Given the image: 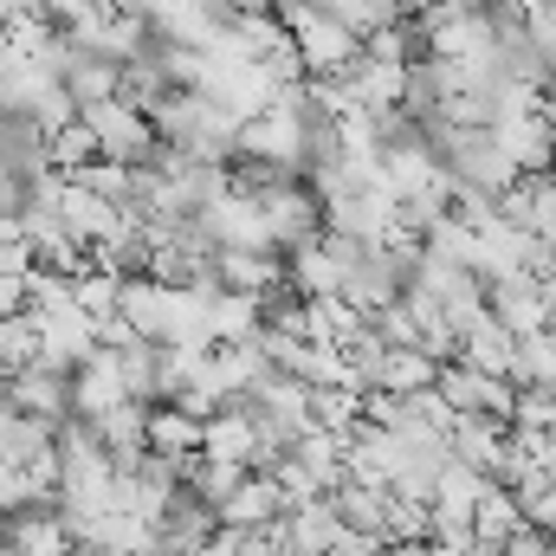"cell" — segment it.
Returning <instances> with one entry per match:
<instances>
[{
	"instance_id": "obj_1",
	"label": "cell",
	"mask_w": 556,
	"mask_h": 556,
	"mask_svg": "<svg viewBox=\"0 0 556 556\" xmlns=\"http://www.w3.org/2000/svg\"><path fill=\"white\" fill-rule=\"evenodd\" d=\"M433 149H440V168L453 175V188H485V194H505L518 181V162L505 155L498 130H472V124H427Z\"/></svg>"
},
{
	"instance_id": "obj_2",
	"label": "cell",
	"mask_w": 556,
	"mask_h": 556,
	"mask_svg": "<svg viewBox=\"0 0 556 556\" xmlns=\"http://www.w3.org/2000/svg\"><path fill=\"white\" fill-rule=\"evenodd\" d=\"M278 13H285V26H291L298 59H304V72H311V78H343V72L369 52V39H363V33H350L337 13H324L317 0H278Z\"/></svg>"
},
{
	"instance_id": "obj_3",
	"label": "cell",
	"mask_w": 556,
	"mask_h": 556,
	"mask_svg": "<svg viewBox=\"0 0 556 556\" xmlns=\"http://www.w3.org/2000/svg\"><path fill=\"white\" fill-rule=\"evenodd\" d=\"M85 124L98 130V149L111 155V162H130L142 168L155 149H162V130H155V117L137 111L130 98H104V104H85Z\"/></svg>"
},
{
	"instance_id": "obj_4",
	"label": "cell",
	"mask_w": 556,
	"mask_h": 556,
	"mask_svg": "<svg viewBox=\"0 0 556 556\" xmlns=\"http://www.w3.org/2000/svg\"><path fill=\"white\" fill-rule=\"evenodd\" d=\"M440 395L453 402V415H498L511 420L518 415V382L511 376H492V369H472V363H440Z\"/></svg>"
},
{
	"instance_id": "obj_5",
	"label": "cell",
	"mask_w": 556,
	"mask_h": 556,
	"mask_svg": "<svg viewBox=\"0 0 556 556\" xmlns=\"http://www.w3.org/2000/svg\"><path fill=\"white\" fill-rule=\"evenodd\" d=\"M446 446H453V459H466V466H472V472H485L492 485H505V479H511V420L459 415V420H453V433H446Z\"/></svg>"
},
{
	"instance_id": "obj_6",
	"label": "cell",
	"mask_w": 556,
	"mask_h": 556,
	"mask_svg": "<svg viewBox=\"0 0 556 556\" xmlns=\"http://www.w3.org/2000/svg\"><path fill=\"white\" fill-rule=\"evenodd\" d=\"M214 531H220V505H207L194 485H181L155 518V556H194Z\"/></svg>"
},
{
	"instance_id": "obj_7",
	"label": "cell",
	"mask_w": 556,
	"mask_h": 556,
	"mask_svg": "<svg viewBox=\"0 0 556 556\" xmlns=\"http://www.w3.org/2000/svg\"><path fill=\"white\" fill-rule=\"evenodd\" d=\"M485 298H492V311L518 330V337H531V330H544L556 311H551V291H544V278L531 273V266H518V273H492L485 278Z\"/></svg>"
},
{
	"instance_id": "obj_8",
	"label": "cell",
	"mask_w": 556,
	"mask_h": 556,
	"mask_svg": "<svg viewBox=\"0 0 556 556\" xmlns=\"http://www.w3.org/2000/svg\"><path fill=\"white\" fill-rule=\"evenodd\" d=\"M7 402L20 408V415H39V420H65L78 415L72 408V369H59V363H26V369H13V382H7Z\"/></svg>"
},
{
	"instance_id": "obj_9",
	"label": "cell",
	"mask_w": 556,
	"mask_h": 556,
	"mask_svg": "<svg viewBox=\"0 0 556 556\" xmlns=\"http://www.w3.org/2000/svg\"><path fill=\"white\" fill-rule=\"evenodd\" d=\"M304 142H311V124H298V117L278 111V104H266L260 117L240 124V155H266V162H285V168H298V175H304Z\"/></svg>"
},
{
	"instance_id": "obj_10",
	"label": "cell",
	"mask_w": 556,
	"mask_h": 556,
	"mask_svg": "<svg viewBox=\"0 0 556 556\" xmlns=\"http://www.w3.org/2000/svg\"><path fill=\"white\" fill-rule=\"evenodd\" d=\"M91 350H98V317H91L85 304L39 311V356H46V363H59V369H78Z\"/></svg>"
},
{
	"instance_id": "obj_11",
	"label": "cell",
	"mask_w": 556,
	"mask_h": 556,
	"mask_svg": "<svg viewBox=\"0 0 556 556\" xmlns=\"http://www.w3.org/2000/svg\"><path fill=\"white\" fill-rule=\"evenodd\" d=\"M459 363H472V369H492V376H511V382H518V330L485 304V311L459 330Z\"/></svg>"
},
{
	"instance_id": "obj_12",
	"label": "cell",
	"mask_w": 556,
	"mask_h": 556,
	"mask_svg": "<svg viewBox=\"0 0 556 556\" xmlns=\"http://www.w3.org/2000/svg\"><path fill=\"white\" fill-rule=\"evenodd\" d=\"M291 505H285V485H278V472H247L233 492H227V505H220V525H233V531H253V525H278Z\"/></svg>"
},
{
	"instance_id": "obj_13",
	"label": "cell",
	"mask_w": 556,
	"mask_h": 556,
	"mask_svg": "<svg viewBox=\"0 0 556 556\" xmlns=\"http://www.w3.org/2000/svg\"><path fill=\"white\" fill-rule=\"evenodd\" d=\"M498 142L518 162V175H551L556 168V124L544 111H518L511 124H498Z\"/></svg>"
},
{
	"instance_id": "obj_14",
	"label": "cell",
	"mask_w": 556,
	"mask_h": 556,
	"mask_svg": "<svg viewBox=\"0 0 556 556\" xmlns=\"http://www.w3.org/2000/svg\"><path fill=\"white\" fill-rule=\"evenodd\" d=\"M7 538H13L26 556H78V538H72L65 505H33V511L7 518Z\"/></svg>"
},
{
	"instance_id": "obj_15",
	"label": "cell",
	"mask_w": 556,
	"mask_h": 556,
	"mask_svg": "<svg viewBox=\"0 0 556 556\" xmlns=\"http://www.w3.org/2000/svg\"><path fill=\"white\" fill-rule=\"evenodd\" d=\"M350 525H343V511H337V498L324 492V498H311V505H291L285 511V544L298 556H330V544L343 538Z\"/></svg>"
},
{
	"instance_id": "obj_16",
	"label": "cell",
	"mask_w": 556,
	"mask_h": 556,
	"mask_svg": "<svg viewBox=\"0 0 556 556\" xmlns=\"http://www.w3.org/2000/svg\"><path fill=\"white\" fill-rule=\"evenodd\" d=\"M124 317L137 324L142 337H155V343H175V285H162V278L137 273L124 285Z\"/></svg>"
},
{
	"instance_id": "obj_17",
	"label": "cell",
	"mask_w": 556,
	"mask_h": 556,
	"mask_svg": "<svg viewBox=\"0 0 556 556\" xmlns=\"http://www.w3.org/2000/svg\"><path fill=\"white\" fill-rule=\"evenodd\" d=\"M59 214H65V227L78 233V240H111V233H124V207L117 201H104L98 188H85V181H72L65 175V201H59Z\"/></svg>"
},
{
	"instance_id": "obj_18",
	"label": "cell",
	"mask_w": 556,
	"mask_h": 556,
	"mask_svg": "<svg viewBox=\"0 0 556 556\" xmlns=\"http://www.w3.org/2000/svg\"><path fill=\"white\" fill-rule=\"evenodd\" d=\"M337 511H343V525L350 531H369V538H382L389 544V518H395V485H369V479H343L337 492Z\"/></svg>"
},
{
	"instance_id": "obj_19",
	"label": "cell",
	"mask_w": 556,
	"mask_h": 556,
	"mask_svg": "<svg viewBox=\"0 0 556 556\" xmlns=\"http://www.w3.org/2000/svg\"><path fill=\"white\" fill-rule=\"evenodd\" d=\"M253 446H260V427H253L247 395L227 402L220 415L207 420V433H201V453H214V459H240V466H253Z\"/></svg>"
},
{
	"instance_id": "obj_20",
	"label": "cell",
	"mask_w": 556,
	"mask_h": 556,
	"mask_svg": "<svg viewBox=\"0 0 556 556\" xmlns=\"http://www.w3.org/2000/svg\"><path fill=\"white\" fill-rule=\"evenodd\" d=\"M201 433H207V420L188 415V408H175V402H155V408H149V446L168 453V459L201 453Z\"/></svg>"
},
{
	"instance_id": "obj_21",
	"label": "cell",
	"mask_w": 556,
	"mask_h": 556,
	"mask_svg": "<svg viewBox=\"0 0 556 556\" xmlns=\"http://www.w3.org/2000/svg\"><path fill=\"white\" fill-rule=\"evenodd\" d=\"M291 285H298L304 298H330V291H343V260L330 253V240H311V247L291 253Z\"/></svg>"
},
{
	"instance_id": "obj_22",
	"label": "cell",
	"mask_w": 556,
	"mask_h": 556,
	"mask_svg": "<svg viewBox=\"0 0 556 556\" xmlns=\"http://www.w3.org/2000/svg\"><path fill=\"white\" fill-rule=\"evenodd\" d=\"M531 518H525V505H518V492L511 485H492L485 498H479V511H472V531L479 538H492V544H505V538H518Z\"/></svg>"
},
{
	"instance_id": "obj_23",
	"label": "cell",
	"mask_w": 556,
	"mask_h": 556,
	"mask_svg": "<svg viewBox=\"0 0 556 556\" xmlns=\"http://www.w3.org/2000/svg\"><path fill=\"white\" fill-rule=\"evenodd\" d=\"M324 13H337L350 33H363V39H376L382 26H395V20H408V7L402 0H317Z\"/></svg>"
},
{
	"instance_id": "obj_24",
	"label": "cell",
	"mask_w": 556,
	"mask_h": 556,
	"mask_svg": "<svg viewBox=\"0 0 556 556\" xmlns=\"http://www.w3.org/2000/svg\"><path fill=\"white\" fill-rule=\"evenodd\" d=\"M26 363H39V311L0 317V369L13 376V369H26Z\"/></svg>"
},
{
	"instance_id": "obj_25",
	"label": "cell",
	"mask_w": 556,
	"mask_h": 556,
	"mask_svg": "<svg viewBox=\"0 0 556 556\" xmlns=\"http://www.w3.org/2000/svg\"><path fill=\"white\" fill-rule=\"evenodd\" d=\"M124 285H130L124 273H104V266H85V273L72 278V298H78V304H85V311H91V317L104 324L111 311H124Z\"/></svg>"
},
{
	"instance_id": "obj_26",
	"label": "cell",
	"mask_w": 556,
	"mask_h": 556,
	"mask_svg": "<svg viewBox=\"0 0 556 556\" xmlns=\"http://www.w3.org/2000/svg\"><path fill=\"white\" fill-rule=\"evenodd\" d=\"M72 181L98 188V194H104V201H117V207H130V201H137V168H130V162H111V155H98V162L72 168Z\"/></svg>"
},
{
	"instance_id": "obj_27",
	"label": "cell",
	"mask_w": 556,
	"mask_h": 556,
	"mask_svg": "<svg viewBox=\"0 0 556 556\" xmlns=\"http://www.w3.org/2000/svg\"><path fill=\"white\" fill-rule=\"evenodd\" d=\"M33 505H52V498L39 492V479H33L20 459H0V518H20V511H33Z\"/></svg>"
},
{
	"instance_id": "obj_28",
	"label": "cell",
	"mask_w": 556,
	"mask_h": 556,
	"mask_svg": "<svg viewBox=\"0 0 556 556\" xmlns=\"http://www.w3.org/2000/svg\"><path fill=\"white\" fill-rule=\"evenodd\" d=\"M104 149H98V130L78 117V124H65V130H52V162L72 175V168H85V162H98Z\"/></svg>"
},
{
	"instance_id": "obj_29",
	"label": "cell",
	"mask_w": 556,
	"mask_h": 556,
	"mask_svg": "<svg viewBox=\"0 0 556 556\" xmlns=\"http://www.w3.org/2000/svg\"><path fill=\"white\" fill-rule=\"evenodd\" d=\"M20 207H26V175L0 168V214H20Z\"/></svg>"
},
{
	"instance_id": "obj_30",
	"label": "cell",
	"mask_w": 556,
	"mask_h": 556,
	"mask_svg": "<svg viewBox=\"0 0 556 556\" xmlns=\"http://www.w3.org/2000/svg\"><path fill=\"white\" fill-rule=\"evenodd\" d=\"M194 556H240V531H233V525H220V531H214Z\"/></svg>"
},
{
	"instance_id": "obj_31",
	"label": "cell",
	"mask_w": 556,
	"mask_h": 556,
	"mask_svg": "<svg viewBox=\"0 0 556 556\" xmlns=\"http://www.w3.org/2000/svg\"><path fill=\"white\" fill-rule=\"evenodd\" d=\"M453 556H505V544H492V538H472L466 551H453Z\"/></svg>"
},
{
	"instance_id": "obj_32",
	"label": "cell",
	"mask_w": 556,
	"mask_h": 556,
	"mask_svg": "<svg viewBox=\"0 0 556 556\" xmlns=\"http://www.w3.org/2000/svg\"><path fill=\"white\" fill-rule=\"evenodd\" d=\"M233 13H278V0H227Z\"/></svg>"
},
{
	"instance_id": "obj_33",
	"label": "cell",
	"mask_w": 556,
	"mask_h": 556,
	"mask_svg": "<svg viewBox=\"0 0 556 556\" xmlns=\"http://www.w3.org/2000/svg\"><path fill=\"white\" fill-rule=\"evenodd\" d=\"M402 7H408V13H427V7H440V0H402Z\"/></svg>"
},
{
	"instance_id": "obj_34",
	"label": "cell",
	"mask_w": 556,
	"mask_h": 556,
	"mask_svg": "<svg viewBox=\"0 0 556 556\" xmlns=\"http://www.w3.org/2000/svg\"><path fill=\"white\" fill-rule=\"evenodd\" d=\"M0 556H26V551H20V544H13V538H0Z\"/></svg>"
},
{
	"instance_id": "obj_35",
	"label": "cell",
	"mask_w": 556,
	"mask_h": 556,
	"mask_svg": "<svg viewBox=\"0 0 556 556\" xmlns=\"http://www.w3.org/2000/svg\"><path fill=\"white\" fill-rule=\"evenodd\" d=\"M0 538H7V518H0Z\"/></svg>"
},
{
	"instance_id": "obj_36",
	"label": "cell",
	"mask_w": 556,
	"mask_h": 556,
	"mask_svg": "<svg viewBox=\"0 0 556 556\" xmlns=\"http://www.w3.org/2000/svg\"><path fill=\"white\" fill-rule=\"evenodd\" d=\"M78 556H85V551H78Z\"/></svg>"
}]
</instances>
